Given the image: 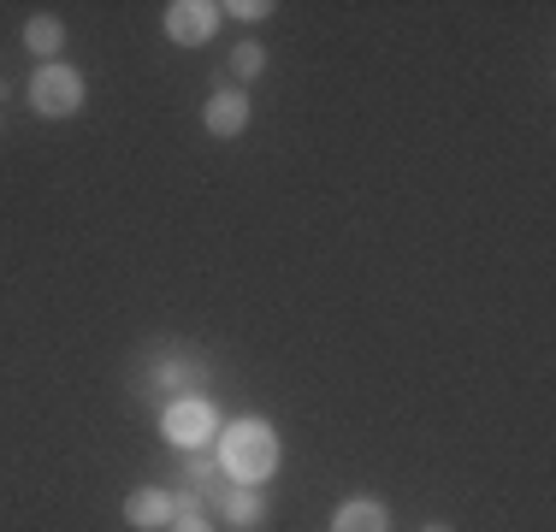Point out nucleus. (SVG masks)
Returning <instances> with one entry per match:
<instances>
[{
    "label": "nucleus",
    "mask_w": 556,
    "mask_h": 532,
    "mask_svg": "<svg viewBox=\"0 0 556 532\" xmlns=\"http://www.w3.org/2000/svg\"><path fill=\"white\" fill-rule=\"evenodd\" d=\"M214 456H219V473L231 479V485H261V479H273V468H278V432L255 415L231 420L214 438Z\"/></svg>",
    "instance_id": "1"
},
{
    "label": "nucleus",
    "mask_w": 556,
    "mask_h": 532,
    "mask_svg": "<svg viewBox=\"0 0 556 532\" xmlns=\"http://www.w3.org/2000/svg\"><path fill=\"white\" fill-rule=\"evenodd\" d=\"M30 106L42 118H72L77 106H84V77H77L72 65H42V72L30 77Z\"/></svg>",
    "instance_id": "2"
},
{
    "label": "nucleus",
    "mask_w": 556,
    "mask_h": 532,
    "mask_svg": "<svg viewBox=\"0 0 556 532\" xmlns=\"http://www.w3.org/2000/svg\"><path fill=\"white\" fill-rule=\"evenodd\" d=\"M161 426H166V438L178 449H207V444H214V432H219L214 408H207L202 396H178V403H166Z\"/></svg>",
    "instance_id": "3"
},
{
    "label": "nucleus",
    "mask_w": 556,
    "mask_h": 532,
    "mask_svg": "<svg viewBox=\"0 0 556 532\" xmlns=\"http://www.w3.org/2000/svg\"><path fill=\"white\" fill-rule=\"evenodd\" d=\"M219 30V7L214 0H172L166 7V36L178 48H202Z\"/></svg>",
    "instance_id": "4"
},
{
    "label": "nucleus",
    "mask_w": 556,
    "mask_h": 532,
    "mask_svg": "<svg viewBox=\"0 0 556 532\" xmlns=\"http://www.w3.org/2000/svg\"><path fill=\"white\" fill-rule=\"evenodd\" d=\"M172 515H178V497H172V491L142 485V491L125 497V521L130 527H172Z\"/></svg>",
    "instance_id": "5"
},
{
    "label": "nucleus",
    "mask_w": 556,
    "mask_h": 532,
    "mask_svg": "<svg viewBox=\"0 0 556 532\" xmlns=\"http://www.w3.org/2000/svg\"><path fill=\"white\" fill-rule=\"evenodd\" d=\"M391 527V515H386V503H374V497H350V503H338V515H332V532H386Z\"/></svg>",
    "instance_id": "6"
},
{
    "label": "nucleus",
    "mask_w": 556,
    "mask_h": 532,
    "mask_svg": "<svg viewBox=\"0 0 556 532\" xmlns=\"http://www.w3.org/2000/svg\"><path fill=\"white\" fill-rule=\"evenodd\" d=\"M219 515L237 532H261V521H267V497H261V485H231V497H225Z\"/></svg>",
    "instance_id": "7"
},
{
    "label": "nucleus",
    "mask_w": 556,
    "mask_h": 532,
    "mask_svg": "<svg viewBox=\"0 0 556 532\" xmlns=\"http://www.w3.org/2000/svg\"><path fill=\"white\" fill-rule=\"evenodd\" d=\"M243 125H249V96L243 89H219V96L207 101V130H214V137H237Z\"/></svg>",
    "instance_id": "8"
},
{
    "label": "nucleus",
    "mask_w": 556,
    "mask_h": 532,
    "mask_svg": "<svg viewBox=\"0 0 556 532\" xmlns=\"http://www.w3.org/2000/svg\"><path fill=\"white\" fill-rule=\"evenodd\" d=\"M24 42H30V53H42V60L54 65V53L65 48V24L54 18V12H36V18L24 24Z\"/></svg>",
    "instance_id": "9"
},
{
    "label": "nucleus",
    "mask_w": 556,
    "mask_h": 532,
    "mask_svg": "<svg viewBox=\"0 0 556 532\" xmlns=\"http://www.w3.org/2000/svg\"><path fill=\"white\" fill-rule=\"evenodd\" d=\"M154 384H161V391L190 396L195 384H202V367H195V362H184V355H161V362H154Z\"/></svg>",
    "instance_id": "10"
},
{
    "label": "nucleus",
    "mask_w": 556,
    "mask_h": 532,
    "mask_svg": "<svg viewBox=\"0 0 556 532\" xmlns=\"http://www.w3.org/2000/svg\"><path fill=\"white\" fill-rule=\"evenodd\" d=\"M172 497H178L172 532H214V527H207V509H202V497H195V491H172Z\"/></svg>",
    "instance_id": "11"
},
{
    "label": "nucleus",
    "mask_w": 556,
    "mask_h": 532,
    "mask_svg": "<svg viewBox=\"0 0 556 532\" xmlns=\"http://www.w3.org/2000/svg\"><path fill=\"white\" fill-rule=\"evenodd\" d=\"M214 473H219V456H207V449H184V485L190 491H202Z\"/></svg>",
    "instance_id": "12"
},
{
    "label": "nucleus",
    "mask_w": 556,
    "mask_h": 532,
    "mask_svg": "<svg viewBox=\"0 0 556 532\" xmlns=\"http://www.w3.org/2000/svg\"><path fill=\"white\" fill-rule=\"evenodd\" d=\"M261 65H267V48L261 42H237L231 48V72L237 77H261Z\"/></svg>",
    "instance_id": "13"
},
{
    "label": "nucleus",
    "mask_w": 556,
    "mask_h": 532,
    "mask_svg": "<svg viewBox=\"0 0 556 532\" xmlns=\"http://www.w3.org/2000/svg\"><path fill=\"white\" fill-rule=\"evenodd\" d=\"M219 12H237V18H249V24H255V18H267V0H231V7H219Z\"/></svg>",
    "instance_id": "14"
},
{
    "label": "nucleus",
    "mask_w": 556,
    "mask_h": 532,
    "mask_svg": "<svg viewBox=\"0 0 556 532\" xmlns=\"http://www.w3.org/2000/svg\"><path fill=\"white\" fill-rule=\"evenodd\" d=\"M420 532H450V527H444V521H432V527H420Z\"/></svg>",
    "instance_id": "15"
}]
</instances>
